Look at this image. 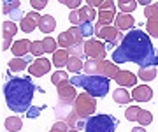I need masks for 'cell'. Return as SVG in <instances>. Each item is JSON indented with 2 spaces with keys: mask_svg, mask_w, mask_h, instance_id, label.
Returning <instances> with one entry per match:
<instances>
[{
  "mask_svg": "<svg viewBox=\"0 0 158 132\" xmlns=\"http://www.w3.org/2000/svg\"><path fill=\"white\" fill-rule=\"evenodd\" d=\"M114 63L132 62L139 67H156L158 55L155 53L149 35L142 30H130L119 42V46L113 51Z\"/></svg>",
  "mask_w": 158,
  "mask_h": 132,
  "instance_id": "cell-1",
  "label": "cell"
},
{
  "mask_svg": "<svg viewBox=\"0 0 158 132\" xmlns=\"http://www.w3.org/2000/svg\"><path fill=\"white\" fill-rule=\"evenodd\" d=\"M35 86L30 81V78H14L9 79L4 86V95L6 102L11 111L14 113H27L28 108L32 106Z\"/></svg>",
  "mask_w": 158,
  "mask_h": 132,
  "instance_id": "cell-2",
  "label": "cell"
},
{
  "mask_svg": "<svg viewBox=\"0 0 158 132\" xmlns=\"http://www.w3.org/2000/svg\"><path fill=\"white\" fill-rule=\"evenodd\" d=\"M72 85L91 97H106L109 92V78L106 76H72Z\"/></svg>",
  "mask_w": 158,
  "mask_h": 132,
  "instance_id": "cell-3",
  "label": "cell"
},
{
  "mask_svg": "<svg viewBox=\"0 0 158 132\" xmlns=\"http://www.w3.org/2000/svg\"><path fill=\"white\" fill-rule=\"evenodd\" d=\"M116 121L109 115H95L86 120V125L83 132H114Z\"/></svg>",
  "mask_w": 158,
  "mask_h": 132,
  "instance_id": "cell-4",
  "label": "cell"
},
{
  "mask_svg": "<svg viewBox=\"0 0 158 132\" xmlns=\"http://www.w3.org/2000/svg\"><path fill=\"white\" fill-rule=\"evenodd\" d=\"M74 109L81 118H88L95 113L97 109V104H95V97H91L88 93H81L77 95L76 102H74Z\"/></svg>",
  "mask_w": 158,
  "mask_h": 132,
  "instance_id": "cell-5",
  "label": "cell"
},
{
  "mask_svg": "<svg viewBox=\"0 0 158 132\" xmlns=\"http://www.w3.org/2000/svg\"><path fill=\"white\" fill-rule=\"evenodd\" d=\"M85 53H86V57L93 58V60H104L106 53H107V48L104 46L100 40L90 39L85 42Z\"/></svg>",
  "mask_w": 158,
  "mask_h": 132,
  "instance_id": "cell-6",
  "label": "cell"
},
{
  "mask_svg": "<svg viewBox=\"0 0 158 132\" xmlns=\"http://www.w3.org/2000/svg\"><path fill=\"white\" fill-rule=\"evenodd\" d=\"M95 35H98L100 39L107 40V42H113V44H116V42H121V34H119V30L116 28V27H104V28H95Z\"/></svg>",
  "mask_w": 158,
  "mask_h": 132,
  "instance_id": "cell-7",
  "label": "cell"
},
{
  "mask_svg": "<svg viewBox=\"0 0 158 132\" xmlns=\"http://www.w3.org/2000/svg\"><path fill=\"white\" fill-rule=\"evenodd\" d=\"M51 60H48V58H37V60H34L32 62V65L28 67L30 70V76H37V78H40V76H44L49 72L51 69Z\"/></svg>",
  "mask_w": 158,
  "mask_h": 132,
  "instance_id": "cell-8",
  "label": "cell"
},
{
  "mask_svg": "<svg viewBox=\"0 0 158 132\" xmlns=\"http://www.w3.org/2000/svg\"><path fill=\"white\" fill-rule=\"evenodd\" d=\"M11 51L14 55V58H25L28 53H32V42L28 39L14 40L12 46H11Z\"/></svg>",
  "mask_w": 158,
  "mask_h": 132,
  "instance_id": "cell-9",
  "label": "cell"
},
{
  "mask_svg": "<svg viewBox=\"0 0 158 132\" xmlns=\"http://www.w3.org/2000/svg\"><path fill=\"white\" fill-rule=\"evenodd\" d=\"M40 14H37V12H28V14H25V16L21 18V30L25 32V34H32L35 30V27H39V21H40Z\"/></svg>",
  "mask_w": 158,
  "mask_h": 132,
  "instance_id": "cell-10",
  "label": "cell"
},
{
  "mask_svg": "<svg viewBox=\"0 0 158 132\" xmlns=\"http://www.w3.org/2000/svg\"><path fill=\"white\" fill-rule=\"evenodd\" d=\"M58 90V99H62V100H69V102H76V99H77V93H76V86L72 85V81H69V83H63V85L56 86Z\"/></svg>",
  "mask_w": 158,
  "mask_h": 132,
  "instance_id": "cell-11",
  "label": "cell"
},
{
  "mask_svg": "<svg viewBox=\"0 0 158 132\" xmlns=\"http://www.w3.org/2000/svg\"><path fill=\"white\" fill-rule=\"evenodd\" d=\"M151 97H153V90L146 85L135 86V90L132 92V99L137 100V102H148V100H151Z\"/></svg>",
  "mask_w": 158,
  "mask_h": 132,
  "instance_id": "cell-12",
  "label": "cell"
},
{
  "mask_svg": "<svg viewBox=\"0 0 158 132\" xmlns=\"http://www.w3.org/2000/svg\"><path fill=\"white\" fill-rule=\"evenodd\" d=\"M118 74H119L118 63L102 60V63H100V76H106V78H109V79H116V76Z\"/></svg>",
  "mask_w": 158,
  "mask_h": 132,
  "instance_id": "cell-13",
  "label": "cell"
},
{
  "mask_svg": "<svg viewBox=\"0 0 158 132\" xmlns=\"http://www.w3.org/2000/svg\"><path fill=\"white\" fill-rule=\"evenodd\" d=\"M116 81L121 88L123 86H134L137 83V76L132 74L130 70H119V74L116 76Z\"/></svg>",
  "mask_w": 158,
  "mask_h": 132,
  "instance_id": "cell-14",
  "label": "cell"
},
{
  "mask_svg": "<svg viewBox=\"0 0 158 132\" xmlns=\"http://www.w3.org/2000/svg\"><path fill=\"white\" fill-rule=\"evenodd\" d=\"M134 25H135V19L130 16V14L121 12V14L116 16V28L118 30H130Z\"/></svg>",
  "mask_w": 158,
  "mask_h": 132,
  "instance_id": "cell-15",
  "label": "cell"
},
{
  "mask_svg": "<svg viewBox=\"0 0 158 132\" xmlns=\"http://www.w3.org/2000/svg\"><path fill=\"white\" fill-rule=\"evenodd\" d=\"M55 27H56V21H55V18H53V16H49V14H44V16L40 18L39 30L42 32V34H51V32L55 30Z\"/></svg>",
  "mask_w": 158,
  "mask_h": 132,
  "instance_id": "cell-16",
  "label": "cell"
},
{
  "mask_svg": "<svg viewBox=\"0 0 158 132\" xmlns=\"http://www.w3.org/2000/svg\"><path fill=\"white\" fill-rule=\"evenodd\" d=\"M116 21V16H114L113 11H100L98 14V21H97L95 28H104V27H111V23Z\"/></svg>",
  "mask_w": 158,
  "mask_h": 132,
  "instance_id": "cell-17",
  "label": "cell"
},
{
  "mask_svg": "<svg viewBox=\"0 0 158 132\" xmlns=\"http://www.w3.org/2000/svg\"><path fill=\"white\" fill-rule=\"evenodd\" d=\"M100 63H102V60L88 58V60L85 62V74H88V76H100Z\"/></svg>",
  "mask_w": 158,
  "mask_h": 132,
  "instance_id": "cell-18",
  "label": "cell"
},
{
  "mask_svg": "<svg viewBox=\"0 0 158 132\" xmlns=\"http://www.w3.org/2000/svg\"><path fill=\"white\" fill-rule=\"evenodd\" d=\"M69 58H70V55H69L67 49H58L56 53H53V60H51V62L60 69V67H63V65L69 63Z\"/></svg>",
  "mask_w": 158,
  "mask_h": 132,
  "instance_id": "cell-19",
  "label": "cell"
},
{
  "mask_svg": "<svg viewBox=\"0 0 158 132\" xmlns=\"http://www.w3.org/2000/svg\"><path fill=\"white\" fill-rule=\"evenodd\" d=\"M113 99L116 104H130L132 102V95L127 90H123V88H116L113 93Z\"/></svg>",
  "mask_w": 158,
  "mask_h": 132,
  "instance_id": "cell-20",
  "label": "cell"
},
{
  "mask_svg": "<svg viewBox=\"0 0 158 132\" xmlns=\"http://www.w3.org/2000/svg\"><path fill=\"white\" fill-rule=\"evenodd\" d=\"M137 78L142 81H153L156 78V67H139Z\"/></svg>",
  "mask_w": 158,
  "mask_h": 132,
  "instance_id": "cell-21",
  "label": "cell"
},
{
  "mask_svg": "<svg viewBox=\"0 0 158 132\" xmlns=\"http://www.w3.org/2000/svg\"><path fill=\"white\" fill-rule=\"evenodd\" d=\"M58 44H60L62 48H65V49H69V48H72L74 44H76V39L72 37L70 30H65L63 34L58 35Z\"/></svg>",
  "mask_w": 158,
  "mask_h": 132,
  "instance_id": "cell-22",
  "label": "cell"
},
{
  "mask_svg": "<svg viewBox=\"0 0 158 132\" xmlns=\"http://www.w3.org/2000/svg\"><path fill=\"white\" fill-rule=\"evenodd\" d=\"M67 69H69V72L77 74V72H81V70H85V63H83L81 58L70 57V58H69V63H67Z\"/></svg>",
  "mask_w": 158,
  "mask_h": 132,
  "instance_id": "cell-23",
  "label": "cell"
},
{
  "mask_svg": "<svg viewBox=\"0 0 158 132\" xmlns=\"http://www.w3.org/2000/svg\"><path fill=\"white\" fill-rule=\"evenodd\" d=\"M28 67V60L27 58H12L11 62H9V69L12 72H21Z\"/></svg>",
  "mask_w": 158,
  "mask_h": 132,
  "instance_id": "cell-24",
  "label": "cell"
},
{
  "mask_svg": "<svg viewBox=\"0 0 158 132\" xmlns=\"http://www.w3.org/2000/svg\"><path fill=\"white\" fill-rule=\"evenodd\" d=\"M79 14H81L83 23H91V21L95 19V9H93V7H90V6L79 7Z\"/></svg>",
  "mask_w": 158,
  "mask_h": 132,
  "instance_id": "cell-25",
  "label": "cell"
},
{
  "mask_svg": "<svg viewBox=\"0 0 158 132\" xmlns=\"http://www.w3.org/2000/svg\"><path fill=\"white\" fill-rule=\"evenodd\" d=\"M23 127V121L21 118H18V116H9L6 120V129L9 132H19Z\"/></svg>",
  "mask_w": 158,
  "mask_h": 132,
  "instance_id": "cell-26",
  "label": "cell"
},
{
  "mask_svg": "<svg viewBox=\"0 0 158 132\" xmlns=\"http://www.w3.org/2000/svg\"><path fill=\"white\" fill-rule=\"evenodd\" d=\"M69 81H70V76L67 72H63V70H56V72H53V76H51V83L55 86H60L63 83H69Z\"/></svg>",
  "mask_w": 158,
  "mask_h": 132,
  "instance_id": "cell-27",
  "label": "cell"
},
{
  "mask_svg": "<svg viewBox=\"0 0 158 132\" xmlns=\"http://www.w3.org/2000/svg\"><path fill=\"white\" fill-rule=\"evenodd\" d=\"M21 6V2L19 0H6V2H2V12L4 14H12V12H16Z\"/></svg>",
  "mask_w": 158,
  "mask_h": 132,
  "instance_id": "cell-28",
  "label": "cell"
},
{
  "mask_svg": "<svg viewBox=\"0 0 158 132\" xmlns=\"http://www.w3.org/2000/svg\"><path fill=\"white\" fill-rule=\"evenodd\" d=\"M63 121H65V123H67V125L70 127V129H77V127H79V123H81L83 120H81V116H79L77 113H76V109H72V111L69 113V115H67V118H65Z\"/></svg>",
  "mask_w": 158,
  "mask_h": 132,
  "instance_id": "cell-29",
  "label": "cell"
},
{
  "mask_svg": "<svg viewBox=\"0 0 158 132\" xmlns=\"http://www.w3.org/2000/svg\"><path fill=\"white\" fill-rule=\"evenodd\" d=\"M137 6H139V4H137L135 0H119L118 2V7L125 12V14H130L132 11H135Z\"/></svg>",
  "mask_w": 158,
  "mask_h": 132,
  "instance_id": "cell-30",
  "label": "cell"
},
{
  "mask_svg": "<svg viewBox=\"0 0 158 132\" xmlns=\"http://www.w3.org/2000/svg\"><path fill=\"white\" fill-rule=\"evenodd\" d=\"M141 111L142 109L139 108V106H130V108L125 111V118L128 121H135L137 118H139V115H141Z\"/></svg>",
  "mask_w": 158,
  "mask_h": 132,
  "instance_id": "cell-31",
  "label": "cell"
},
{
  "mask_svg": "<svg viewBox=\"0 0 158 132\" xmlns=\"http://www.w3.org/2000/svg\"><path fill=\"white\" fill-rule=\"evenodd\" d=\"M67 51H69V55H70V57H77V58L86 57V53H85V42H83V44H74L72 48H69Z\"/></svg>",
  "mask_w": 158,
  "mask_h": 132,
  "instance_id": "cell-32",
  "label": "cell"
},
{
  "mask_svg": "<svg viewBox=\"0 0 158 132\" xmlns=\"http://www.w3.org/2000/svg\"><path fill=\"white\" fill-rule=\"evenodd\" d=\"M2 34L9 35V37H14V34H18L16 23H12V21H4V25H2Z\"/></svg>",
  "mask_w": 158,
  "mask_h": 132,
  "instance_id": "cell-33",
  "label": "cell"
},
{
  "mask_svg": "<svg viewBox=\"0 0 158 132\" xmlns=\"http://www.w3.org/2000/svg\"><path fill=\"white\" fill-rule=\"evenodd\" d=\"M144 16L148 19H158V4L156 2H153L151 6H148L144 9Z\"/></svg>",
  "mask_w": 158,
  "mask_h": 132,
  "instance_id": "cell-34",
  "label": "cell"
},
{
  "mask_svg": "<svg viewBox=\"0 0 158 132\" xmlns=\"http://www.w3.org/2000/svg\"><path fill=\"white\" fill-rule=\"evenodd\" d=\"M146 32H148V35H151V37H156L158 39V19H148Z\"/></svg>",
  "mask_w": 158,
  "mask_h": 132,
  "instance_id": "cell-35",
  "label": "cell"
},
{
  "mask_svg": "<svg viewBox=\"0 0 158 132\" xmlns=\"http://www.w3.org/2000/svg\"><path fill=\"white\" fill-rule=\"evenodd\" d=\"M137 121H139L142 127H146V125H149V123L153 121V115L149 113V111H146V109H142L141 115H139V118H137Z\"/></svg>",
  "mask_w": 158,
  "mask_h": 132,
  "instance_id": "cell-36",
  "label": "cell"
},
{
  "mask_svg": "<svg viewBox=\"0 0 158 132\" xmlns=\"http://www.w3.org/2000/svg\"><path fill=\"white\" fill-rule=\"evenodd\" d=\"M44 53H46L44 42H42V40H34V42H32V55L40 58V55H44Z\"/></svg>",
  "mask_w": 158,
  "mask_h": 132,
  "instance_id": "cell-37",
  "label": "cell"
},
{
  "mask_svg": "<svg viewBox=\"0 0 158 132\" xmlns=\"http://www.w3.org/2000/svg\"><path fill=\"white\" fill-rule=\"evenodd\" d=\"M69 21L74 25V27H83V19H81V14H79V9L77 11H70V14H69Z\"/></svg>",
  "mask_w": 158,
  "mask_h": 132,
  "instance_id": "cell-38",
  "label": "cell"
},
{
  "mask_svg": "<svg viewBox=\"0 0 158 132\" xmlns=\"http://www.w3.org/2000/svg\"><path fill=\"white\" fill-rule=\"evenodd\" d=\"M42 42H44L46 53H56V40L53 39V37H46Z\"/></svg>",
  "mask_w": 158,
  "mask_h": 132,
  "instance_id": "cell-39",
  "label": "cell"
},
{
  "mask_svg": "<svg viewBox=\"0 0 158 132\" xmlns=\"http://www.w3.org/2000/svg\"><path fill=\"white\" fill-rule=\"evenodd\" d=\"M69 129H70V127H69L63 120H62V121L58 120L56 123H53V127H51L49 132H69Z\"/></svg>",
  "mask_w": 158,
  "mask_h": 132,
  "instance_id": "cell-40",
  "label": "cell"
},
{
  "mask_svg": "<svg viewBox=\"0 0 158 132\" xmlns=\"http://www.w3.org/2000/svg\"><path fill=\"white\" fill-rule=\"evenodd\" d=\"M116 6H118V4H114L113 0H104V2H102V6H100V11H113L114 12Z\"/></svg>",
  "mask_w": 158,
  "mask_h": 132,
  "instance_id": "cell-41",
  "label": "cell"
},
{
  "mask_svg": "<svg viewBox=\"0 0 158 132\" xmlns=\"http://www.w3.org/2000/svg\"><path fill=\"white\" fill-rule=\"evenodd\" d=\"M63 6H67L70 11H77V7L81 6V2L79 0H62Z\"/></svg>",
  "mask_w": 158,
  "mask_h": 132,
  "instance_id": "cell-42",
  "label": "cell"
},
{
  "mask_svg": "<svg viewBox=\"0 0 158 132\" xmlns=\"http://www.w3.org/2000/svg\"><path fill=\"white\" fill-rule=\"evenodd\" d=\"M30 6L34 7L35 11H39V9H44L48 6V0H30Z\"/></svg>",
  "mask_w": 158,
  "mask_h": 132,
  "instance_id": "cell-43",
  "label": "cell"
},
{
  "mask_svg": "<svg viewBox=\"0 0 158 132\" xmlns=\"http://www.w3.org/2000/svg\"><path fill=\"white\" fill-rule=\"evenodd\" d=\"M79 28L83 30V34H85V37H88V35H91V34H95V28L91 27V23H85L83 27H79Z\"/></svg>",
  "mask_w": 158,
  "mask_h": 132,
  "instance_id": "cell-44",
  "label": "cell"
},
{
  "mask_svg": "<svg viewBox=\"0 0 158 132\" xmlns=\"http://www.w3.org/2000/svg\"><path fill=\"white\" fill-rule=\"evenodd\" d=\"M40 111H42V108H30L27 113H28L30 118H37V116L40 115Z\"/></svg>",
  "mask_w": 158,
  "mask_h": 132,
  "instance_id": "cell-45",
  "label": "cell"
},
{
  "mask_svg": "<svg viewBox=\"0 0 158 132\" xmlns=\"http://www.w3.org/2000/svg\"><path fill=\"white\" fill-rule=\"evenodd\" d=\"M86 6H90V7H100L102 6V0H88V2H86Z\"/></svg>",
  "mask_w": 158,
  "mask_h": 132,
  "instance_id": "cell-46",
  "label": "cell"
},
{
  "mask_svg": "<svg viewBox=\"0 0 158 132\" xmlns=\"http://www.w3.org/2000/svg\"><path fill=\"white\" fill-rule=\"evenodd\" d=\"M137 4H139V6H151V4H153V2H151V0H139V2H137Z\"/></svg>",
  "mask_w": 158,
  "mask_h": 132,
  "instance_id": "cell-47",
  "label": "cell"
},
{
  "mask_svg": "<svg viewBox=\"0 0 158 132\" xmlns=\"http://www.w3.org/2000/svg\"><path fill=\"white\" fill-rule=\"evenodd\" d=\"M130 132H146V129H144L142 125H139V127H134V129H132Z\"/></svg>",
  "mask_w": 158,
  "mask_h": 132,
  "instance_id": "cell-48",
  "label": "cell"
},
{
  "mask_svg": "<svg viewBox=\"0 0 158 132\" xmlns=\"http://www.w3.org/2000/svg\"><path fill=\"white\" fill-rule=\"evenodd\" d=\"M69 132H83V130H79V129H69Z\"/></svg>",
  "mask_w": 158,
  "mask_h": 132,
  "instance_id": "cell-49",
  "label": "cell"
},
{
  "mask_svg": "<svg viewBox=\"0 0 158 132\" xmlns=\"http://www.w3.org/2000/svg\"><path fill=\"white\" fill-rule=\"evenodd\" d=\"M156 4H158V2H156Z\"/></svg>",
  "mask_w": 158,
  "mask_h": 132,
  "instance_id": "cell-50",
  "label": "cell"
}]
</instances>
